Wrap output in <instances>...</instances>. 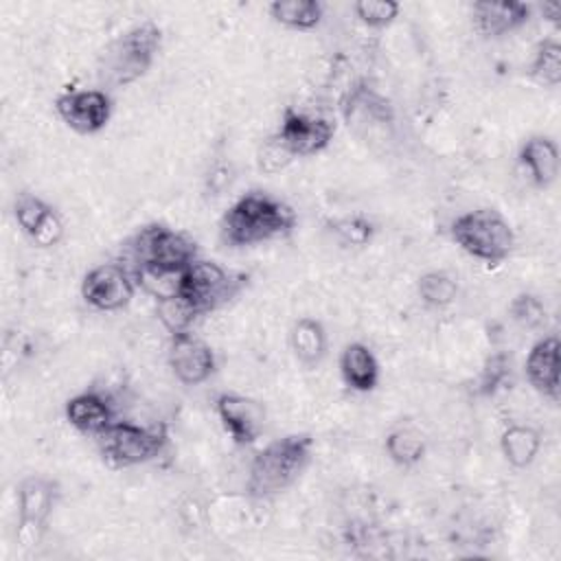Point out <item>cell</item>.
I'll return each mask as SVG.
<instances>
[{
  "instance_id": "5b68a950",
  "label": "cell",
  "mask_w": 561,
  "mask_h": 561,
  "mask_svg": "<svg viewBox=\"0 0 561 561\" xmlns=\"http://www.w3.org/2000/svg\"><path fill=\"white\" fill-rule=\"evenodd\" d=\"M451 241L484 265H500L515 250V230L495 208H473L458 215L449 226Z\"/></svg>"
},
{
  "instance_id": "52a82bcc",
  "label": "cell",
  "mask_w": 561,
  "mask_h": 561,
  "mask_svg": "<svg viewBox=\"0 0 561 561\" xmlns=\"http://www.w3.org/2000/svg\"><path fill=\"white\" fill-rule=\"evenodd\" d=\"M99 454L112 469H129L156 460L169 445L164 425H140L116 419L101 436H96Z\"/></svg>"
},
{
  "instance_id": "ba28073f",
  "label": "cell",
  "mask_w": 561,
  "mask_h": 561,
  "mask_svg": "<svg viewBox=\"0 0 561 561\" xmlns=\"http://www.w3.org/2000/svg\"><path fill=\"white\" fill-rule=\"evenodd\" d=\"M59 497H61L59 482L44 473H31L20 480L15 491V504H18L15 543L20 548L28 550L42 541Z\"/></svg>"
},
{
  "instance_id": "f1b7e54d",
  "label": "cell",
  "mask_w": 561,
  "mask_h": 561,
  "mask_svg": "<svg viewBox=\"0 0 561 561\" xmlns=\"http://www.w3.org/2000/svg\"><path fill=\"white\" fill-rule=\"evenodd\" d=\"M508 318L526 331H539L548 320L543 300L533 291H519L508 302Z\"/></svg>"
},
{
  "instance_id": "5bb4252c",
  "label": "cell",
  "mask_w": 561,
  "mask_h": 561,
  "mask_svg": "<svg viewBox=\"0 0 561 561\" xmlns=\"http://www.w3.org/2000/svg\"><path fill=\"white\" fill-rule=\"evenodd\" d=\"M167 364L182 386H202L217 370V357L213 346L195 333L169 337Z\"/></svg>"
},
{
  "instance_id": "836d02e7",
  "label": "cell",
  "mask_w": 561,
  "mask_h": 561,
  "mask_svg": "<svg viewBox=\"0 0 561 561\" xmlns=\"http://www.w3.org/2000/svg\"><path fill=\"white\" fill-rule=\"evenodd\" d=\"M539 9V13L543 15V20H548V22H552V24H559L561 22V4L559 2H543V4H539L537 7Z\"/></svg>"
},
{
  "instance_id": "30bf717a",
  "label": "cell",
  "mask_w": 561,
  "mask_h": 561,
  "mask_svg": "<svg viewBox=\"0 0 561 561\" xmlns=\"http://www.w3.org/2000/svg\"><path fill=\"white\" fill-rule=\"evenodd\" d=\"M53 107L59 121L81 136H94L103 131L114 114V101L103 88L64 90L55 96Z\"/></svg>"
},
{
  "instance_id": "83f0119b",
  "label": "cell",
  "mask_w": 561,
  "mask_h": 561,
  "mask_svg": "<svg viewBox=\"0 0 561 561\" xmlns=\"http://www.w3.org/2000/svg\"><path fill=\"white\" fill-rule=\"evenodd\" d=\"M329 230L337 239V243H342L344 248H355V250L370 245L375 239V232H377L375 224L359 213L331 219Z\"/></svg>"
},
{
  "instance_id": "1f68e13d",
  "label": "cell",
  "mask_w": 561,
  "mask_h": 561,
  "mask_svg": "<svg viewBox=\"0 0 561 561\" xmlns=\"http://www.w3.org/2000/svg\"><path fill=\"white\" fill-rule=\"evenodd\" d=\"M296 158L287 151V147L280 142L276 134H270L256 149V167L261 173H267V175L283 171Z\"/></svg>"
},
{
  "instance_id": "7c38bea8",
  "label": "cell",
  "mask_w": 561,
  "mask_h": 561,
  "mask_svg": "<svg viewBox=\"0 0 561 561\" xmlns=\"http://www.w3.org/2000/svg\"><path fill=\"white\" fill-rule=\"evenodd\" d=\"M294 158H311L329 149L335 136V123L327 116L285 107L274 131Z\"/></svg>"
},
{
  "instance_id": "4fadbf2b",
  "label": "cell",
  "mask_w": 561,
  "mask_h": 561,
  "mask_svg": "<svg viewBox=\"0 0 561 561\" xmlns=\"http://www.w3.org/2000/svg\"><path fill=\"white\" fill-rule=\"evenodd\" d=\"M213 408L224 432L237 447L256 443L265 430V408L252 397L239 392H219Z\"/></svg>"
},
{
  "instance_id": "8fae6325",
  "label": "cell",
  "mask_w": 561,
  "mask_h": 561,
  "mask_svg": "<svg viewBox=\"0 0 561 561\" xmlns=\"http://www.w3.org/2000/svg\"><path fill=\"white\" fill-rule=\"evenodd\" d=\"M136 276L127 265L121 263H99L88 270L81 278V298L88 307L112 313L125 309L136 294Z\"/></svg>"
},
{
  "instance_id": "cb8c5ba5",
  "label": "cell",
  "mask_w": 561,
  "mask_h": 561,
  "mask_svg": "<svg viewBox=\"0 0 561 561\" xmlns=\"http://www.w3.org/2000/svg\"><path fill=\"white\" fill-rule=\"evenodd\" d=\"M156 316L169 337L193 333L197 320L202 318V313L180 291L156 298Z\"/></svg>"
},
{
  "instance_id": "d6986e66",
  "label": "cell",
  "mask_w": 561,
  "mask_h": 561,
  "mask_svg": "<svg viewBox=\"0 0 561 561\" xmlns=\"http://www.w3.org/2000/svg\"><path fill=\"white\" fill-rule=\"evenodd\" d=\"M340 377L353 392L368 394L379 386L381 368L373 348L364 342H348L340 353Z\"/></svg>"
},
{
  "instance_id": "d4e9b609",
  "label": "cell",
  "mask_w": 561,
  "mask_h": 561,
  "mask_svg": "<svg viewBox=\"0 0 561 561\" xmlns=\"http://www.w3.org/2000/svg\"><path fill=\"white\" fill-rule=\"evenodd\" d=\"M460 285L456 276L445 270H430L416 278V296L430 309H447L456 302Z\"/></svg>"
},
{
  "instance_id": "7a4b0ae2",
  "label": "cell",
  "mask_w": 561,
  "mask_h": 561,
  "mask_svg": "<svg viewBox=\"0 0 561 561\" xmlns=\"http://www.w3.org/2000/svg\"><path fill=\"white\" fill-rule=\"evenodd\" d=\"M296 210L267 191L252 188L239 195L219 219V239L228 248H254L294 232Z\"/></svg>"
},
{
  "instance_id": "ffe728a7",
  "label": "cell",
  "mask_w": 561,
  "mask_h": 561,
  "mask_svg": "<svg viewBox=\"0 0 561 561\" xmlns=\"http://www.w3.org/2000/svg\"><path fill=\"white\" fill-rule=\"evenodd\" d=\"M289 348L302 366H309V368L318 366L329 351V337H327L324 324L309 316L294 320L289 329Z\"/></svg>"
},
{
  "instance_id": "9c48e42d",
  "label": "cell",
  "mask_w": 561,
  "mask_h": 561,
  "mask_svg": "<svg viewBox=\"0 0 561 561\" xmlns=\"http://www.w3.org/2000/svg\"><path fill=\"white\" fill-rule=\"evenodd\" d=\"M340 110L346 127L364 142L386 140L394 125L392 103L364 79L344 94Z\"/></svg>"
},
{
  "instance_id": "44dd1931",
  "label": "cell",
  "mask_w": 561,
  "mask_h": 561,
  "mask_svg": "<svg viewBox=\"0 0 561 561\" xmlns=\"http://www.w3.org/2000/svg\"><path fill=\"white\" fill-rule=\"evenodd\" d=\"M541 449V432L533 425L513 423L500 434V451L513 469H528Z\"/></svg>"
},
{
  "instance_id": "d6a6232c",
  "label": "cell",
  "mask_w": 561,
  "mask_h": 561,
  "mask_svg": "<svg viewBox=\"0 0 561 561\" xmlns=\"http://www.w3.org/2000/svg\"><path fill=\"white\" fill-rule=\"evenodd\" d=\"M64 219H61V215H59V210L57 208H53L46 217H44V221L37 226V230L28 237V241L35 245V248H42V250H46V248H55L61 239H64Z\"/></svg>"
},
{
  "instance_id": "7402d4cb",
  "label": "cell",
  "mask_w": 561,
  "mask_h": 561,
  "mask_svg": "<svg viewBox=\"0 0 561 561\" xmlns=\"http://www.w3.org/2000/svg\"><path fill=\"white\" fill-rule=\"evenodd\" d=\"M383 451L401 469L416 467L427 454V438L412 425H397L383 438Z\"/></svg>"
},
{
  "instance_id": "484cf974",
  "label": "cell",
  "mask_w": 561,
  "mask_h": 561,
  "mask_svg": "<svg viewBox=\"0 0 561 561\" xmlns=\"http://www.w3.org/2000/svg\"><path fill=\"white\" fill-rule=\"evenodd\" d=\"M513 375V357L506 351H495L486 355L482 362L476 381H473V394L480 399H493L497 392H502L511 383Z\"/></svg>"
},
{
  "instance_id": "e0dca14e",
  "label": "cell",
  "mask_w": 561,
  "mask_h": 561,
  "mask_svg": "<svg viewBox=\"0 0 561 561\" xmlns=\"http://www.w3.org/2000/svg\"><path fill=\"white\" fill-rule=\"evenodd\" d=\"M64 416L70 427L83 436H101L118 416L112 399L99 390H81L64 405Z\"/></svg>"
},
{
  "instance_id": "3957f363",
  "label": "cell",
  "mask_w": 561,
  "mask_h": 561,
  "mask_svg": "<svg viewBox=\"0 0 561 561\" xmlns=\"http://www.w3.org/2000/svg\"><path fill=\"white\" fill-rule=\"evenodd\" d=\"M316 440L307 432H291L263 445L248 465L245 495L272 500L287 491L307 471Z\"/></svg>"
},
{
  "instance_id": "ac0fdd59",
  "label": "cell",
  "mask_w": 561,
  "mask_h": 561,
  "mask_svg": "<svg viewBox=\"0 0 561 561\" xmlns=\"http://www.w3.org/2000/svg\"><path fill=\"white\" fill-rule=\"evenodd\" d=\"M517 162L533 182V186L548 188L557 182L561 171L559 145L546 134H533L519 145Z\"/></svg>"
},
{
  "instance_id": "9a60e30c",
  "label": "cell",
  "mask_w": 561,
  "mask_h": 561,
  "mask_svg": "<svg viewBox=\"0 0 561 561\" xmlns=\"http://www.w3.org/2000/svg\"><path fill=\"white\" fill-rule=\"evenodd\" d=\"M533 4L522 0H478L471 4V24L486 39L519 31L533 18Z\"/></svg>"
},
{
  "instance_id": "8992f818",
  "label": "cell",
  "mask_w": 561,
  "mask_h": 561,
  "mask_svg": "<svg viewBox=\"0 0 561 561\" xmlns=\"http://www.w3.org/2000/svg\"><path fill=\"white\" fill-rule=\"evenodd\" d=\"M245 272L228 270L217 261L195 259L178 278V291L204 316L230 305L245 287Z\"/></svg>"
},
{
  "instance_id": "2e32d148",
  "label": "cell",
  "mask_w": 561,
  "mask_h": 561,
  "mask_svg": "<svg viewBox=\"0 0 561 561\" xmlns=\"http://www.w3.org/2000/svg\"><path fill=\"white\" fill-rule=\"evenodd\" d=\"M559 337L557 333H548L539 337L524 362V375L530 388L543 399L557 403L559 401Z\"/></svg>"
},
{
  "instance_id": "603a6c76",
  "label": "cell",
  "mask_w": 561,
  "mask_h": 561,
  "mask_svg": "<svg viewBox=\"0 0 561 561\" xmlns=\"http://www.w3.org/2000/svg\"><path fill=\"white\" fill-rule=\"evenodd\" d=\"M270 18L291 31H313L324 18L320 0H276L267 7Z\"/></svg>"
},
{
  "instance_id": "f546056e",
  "label": "cell",
  "mask_w": 561,
  "mask_h": 561,
  "mask_svg": "<svg viewBox=\"0 0 561 561\" xmlns=\"http://www.w3.org/2000/svg\"><path fill=\"white\" fill-rule=\"evenodd\" d=\"M53 208L55 206L48 204L44 197L24 191V193H18V197L13 202V219L20 228V232L24 237H31Z\"/></svg>"
},
{
  "instance_id": "277c9868",
  "label": "cell",
  "mask_w": 561,
  "mask_h": 561,
  "mask_svg": "<svg viewBox=\"0 0 561 561\" xmlns=\"http://www.w3.org/2000/svg\"><path fill=\"white\" fill-rule=\"evenodd\" d=\"M162 48V28L151 22H138L116 35L99 55L96 77L105 88H127L142 79Z\"/></svg>"
},
{
  "instance_id": "4dcf8cb0",
  "label": "cell",
  "mask_w": 561,
  "mask_h": 561,
  "mask_svg": "<svg viewBox=\"0 0 561 561\" xmlns=\"http://www.w3.org/2000/svg\"><path fill=\"white\" fill-rule=\"evenodd\" d=\"M401 4L394 0H357L353 2L355 18L368 28H386L399 18Z\"/></svg>"
},
{
  "instance_id": "6da1fadb",
  "label": "cell",
  "mask_w": 561,
  "mask_h": 561,
  "mask_svg": "<svg viewBox=\"0 0 561 561\" xmlns=\"http://www.w3.org/2000/svg\"><path fill=\"white\" fill-rule=\"evenodd\" d=\"M127 252L136 283L153 298L178 291L180 274L199 259L195 239L158 221L138 228L127 241Z\"/></svg>"
},
{
  "instance_id": "4316f807",
  "label": "cell",
  "mask_w": 561,
  "mask_h": 561,
  "mask_svg": "<svg viewBox=\"0 0 561 561\" xmlns=\"http://www.w3.org/2000/svg\"><path fill=\"white\" fill-rule=\"evenodd\" d=\"M526 75L543 88H557L561 83V42L557 37H543L535 46Z\"/></svg>"
}]
</instances>
